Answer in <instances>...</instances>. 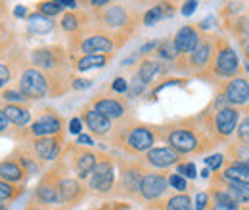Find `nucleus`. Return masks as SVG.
<instances>
[{"label": "nucleus", "mask_w": 249, "mask_h": 210, "mask_svg": "<svg viewBox=\"0 0 249 210\" xmlns=\"http://www.w3.org/2000/svg\"><path fill=\"white\" fill-rule=\"evenodd\" d=\"M211 71L217 75L218 79H236L240 77V61L236 52L228 46V42H224L222 38L218 40L217 48H215V56L211 61Z\"/></svg>", "instance_id": "obj_1"}, {"label": "nucleus", "mask_w": 249, "mask_h": 210, "mask_svg": "<svg viewBox=\"0 0 249 210\" xmlns=\"http://www.w3.org/2000/svg\"><path fill=\"white\" fill-rule=\"evenodd\" d=\"M169 147L177 151L178 155H190V153H199L201 147V138L192 130V128H171L167 134Z\"/></svg>", "instance_id": "obj_2"}, {"label": "nucleus", "mask_w": 249, "mask_h": 210, "mask_svg": "<svg viewBox=\"0 0 249 210\" xmlns=\"http://www.w3.org/2000/svg\"><path fill=\"white\" fill-rule=\"evenodd\" d=\"M18 86H19V92H21L27 99H40V97H44L46 92H48V81H46V77H44L38 69L29 67V69H25V71L21 73Z\"/></svg>", "instance_id": "obj_3"}, {"label": "nucleus", "mask_w": 249, "mask_h": 210, "mask_svg": "<svg viewBox=\"0 0 249 210\" xmlns=\"http://www.w3.org/2000/svg\"><path fill=\"white\" fill-rule=\"evenodd\" d=\"M115 183V168L113 162L104 159L98 161L96 168L92 170V174L89 176V187L96 191V193H107Z\"/></svg>", "instance_id": "obj_4"}, {"label": "nucleus", "mask_w": 249, "mask_h": 210, "mask_svg": "<svg viewBox=\"0 0 249 210\" xmlns=\"http://www.w3.org/2000/svg\"><path fill=\"white\" fill-rule=\"evenodd\" d=\"M240 124V111L238 107H224L215 113L213 117V128H215V134H217V140H226L230 138L236 128Z\"/></svg>", "instance_id": "obj_5"}, {"label": "nucleus", "mask_w": 249, "mask_h": 210, "mask_svg": "<svg viewBox=\"0 0 249 210\" xmlns=\"http://www.w3.org/2000/svg\"><path fill=\"white\" fill-rule=\"evenodd\" d=\"M124 144H126V149L132 153H148L150 149H154L156 134L148 126H134L128 130Z\"/></svg>", "instance_id": "obj_6"}, {"label": "nucleus", "mask_w": 249, "mask_h": 210, "mask_svg": "<svg viewBox=\"0 0 249 210\" xmlns=\"http://www.w3.org/2000/svg\"><path fill=\"white\" fill-rule=\"evenodd\" d=\"M169 189V181L163 174H156V172H148L142 178V185H140V195L146 201H157L161 199Z\"/></svg>", "instance_id": "obj_7"}, {"label": "nucleus", "mask_w": 249, "mask_h": 210, "mask_svg": "<svg viewBox=\"0 0 249 210\" xmlns=\"http://www.w3.org/2000/svg\"><path fill=\"white\" fill-rule=\"evenodd\" d=\"M79 50L85 52V56H107L115 50V42L107 34L98 32L83 38L79 44Z\"/></svg>", "instance_id": "obj_8"}, {"label": "nucleus", "mask_w": 249, "mask_h": 210, "mask_svg": "<svg viewBox=\"0 0 249 210\" xmlns=\"http://www.w3.org/2000/svg\"><path fill=\"white\" fill-rule=\"evenodd\" d=\"M222 94L226 96V101L230 107H240L249 103V81L246 77H236L228 81Z\"/></svg>", "instance_id": "obj_9"}, {"label": "nucleus", "mask_w": 249, "mask_h": 210, "mask_svg": "<svg viewBox=\"0 0 249 210\" xmlns=\"http://www.w3.org/2000/svg\"><path fill=\"white\" fill-rule=\"evenodd\" d=\"M201 36H199V31L196 29L194 25H184L177 31L173 42H175V48L178 52V56H192L194 50L197 48Z\"/></svg>", "instance_id": "obj_10"}, {"label": "nucleus", "mask_w": 249, "mask_h": 210, "mask_svg": "<svg viewBox=\"0 0 249 210\" xmlns=\"http://www.w3.org/2000/svg\"><path fill=\"white\" fill-rule=\"evenodd\" d=\"M62 132V119L56 113H46L33 122L31 134L35 138H50Z\"/></svg>", "instance_id": "obj_11"}, {"label": "nucleus", "mask_w": 249, "mask_h": 210, "mask_svg": "<svg viewBox=\"0 0 249 210\" xmlns=\"http://www.w3.org/2000/svg\"><path fill=\"white\" fill-rule=\"evenodd\" d=\"M146 162L150 164V166H154V168H171V166H175L177 162H178V159H180V155L177 153V151H173L171 147H154V149H150L146 153Z\"/></svg>", "instance_id": "obj_12"}, {"label": "nucleus", "mask_w": 249, "mask_h": 210, "mask_svg": "<svg viewBox=\"0 0 249 210\" xmlns=\"http://www.w3.org/2000/svg\"><path fill=\"white\" fill-rule=\"evenodd\" d=\"M92 109L109 120L123 119L124 113H126L123 101H119L115 97H96L92 101Z\"/></svg>", "instance_id": "obj_13"}, {"label": "nucleus", "mask_w": 249, "mask_h": 210, "mask_svg": "<svg viewBox=\"0 0 249 210\" xmlns=\"http://www.w3.org/2000/svg\"><path fill=\"white\" fill-rule=\"evenodd\" d=\"M62 149V140L60 136H50V138H36L33 142V151L40 161H54Z\"/></svg>", "instance_id": "obj_14"}, {"label": "nucleus", "mask_w": 249, "mask_h": 210, "mask_svg": "<svg viewBox=\"0 0 249 210\" xmlns=\"http://www.w3.org/2000/svg\"><path fill=\"white\" fill-rule=\"evenodd\" d=\"M215 56V44L211 42V38H205V40H199L197 48L194 50L192 56H188V61L194 69H207L211 67V61Z\"/></svg>", "instance_id": "obj_15"}, {"label": "nucleus", "mask_w": 249, "mask_h": 210, "mask_svg": "<svg viewBox=\"0 0 249 210\" xmlns=\"http://www.w3.org/2000/svg\"><path fill=\"white\" fill-rule=\"evenodd\" d=\"M220 183H244L249 185V162H238L230 161L222 174H220Z\"/></svg>", "instance_id": "obj_16"}, {"label": "nucleus", "mask_w": 249, "mask_h": 210, "mask_svg": "<svg viewBox=\"0 0 249 210\" xmlns=\"http://www.w3.org/2000/svg\"><path fill=\"white\" fill-rule=\"evenodd\" d=\"M83 120H85L87 128L92 132L94 136H100V138H102V136H107V134L111 132V128H113L111 120L106 119L104 115H100L98 111H94L92 107L83 113Z\"/></svg>", "instance_id": "obj_17"}, {"label": "nucleus", "mask_w": 249, "mask_h": 210, "mask_svg": "<svg viewBox=\"0 0 249 210\" xmlns=\"http://www.w3.org/2000/svg\"><path fill=\"white\" fill-rule=\"evenodd\" d=\"M144 170L136 164H130L128 168H124L121 174V185L128 195H136L140 193V185H142V178H144Z\"/></svg>", "instance_id": "obj_18"}, {"label": "nucleus", "mask_w": 249, "mask_h": 210, "mask_svg": "<svg viewBox=\"0 0 249 210\" xmlns=\"http://www.w3.org/2000/svg\"><path fill=\"white\" fill-rule=\"evenodd\" d=\"M56 187H58V193H60L62 203H73V201H77L83 195L81 183L77 180H73V178H62V180L56 183Z\"/></svg>", "instance_id": "obj_19"}, {"label": "nucleus", "mask_w": 249, "mask_h": 210, "mask_svg": "<svg viewBox=\"0 0 249 210\" xmlns=\"http://www.w3.org/2000/svg\"><path fill=\"white\" fill-rule=\"evenodd\" d=\"M128 21V14L123 6H109L104 16H102V23L109 29H117V27H123Z\"/></svg>", "instance_id": "obj_20"}, {"label": "nucleus", "mask_w": 249, "mask_h": 210, "mask_svg": "<svg viewBox=\"0 0 249 210\" xmlns=\"http://www.w3.org/2000/svg\"><path fill=\"white\" fill-rule=\"evenodd\" d=\"M33 63L42 71H54L58 67V54L50 48H40L31 54Z\"/></svg>", "instance_id": "obj_21"}, {"label": "nucleus", "mask_w": 249, "mask_h": 210, "mask_svg": "<svg viewBox=\"0 0 249 210\" xmlns=\"http://www.w3.org/2000/svg\"><path fill=\"white\" fill-rule=\"evenodd\" d=\"M98 164V157L94 155L92 151H81L79 157L75 159V168H77V174L81 180L89 178L92 174V170Z\"/></svg>", "instance_id": "obj_22"}, {"label": "nucleus", "mask_w": 249, "mask_h": 210, "mask_svg": "<svg viewBox=\"0 0 249 210\" xmlns=\"http://www.w3.org/2000/svg\"><path fill=\"white\" fill-rule=\"evenodd\" d=\"M27 27H29L33 34H48V32L54 31L56 23L52 21V17H46V16L35 12L27 17Z\"/></svg>", "instance_id": "obj_23"}, {"label": "nucleus", "mask_w": 249, "mask_h": 210, "mask_svg": "<svg viewBox=\"0 0 249 210\" xmlns=\"http://www.w3.org/2000/svg\"><path fill=\"white\" fill-rule=\"evenodd\" d=\"M23 178H25V170L21 164H18L14 161H2L0 162V180L8 181V183L10 181L16 183V181H21Z\"/></svg>", "instance_id": "obj_24"}, {"label": "nucleus", "mask_w": 249, "mask_h": 210, "mask_svg": "<svg viewBox=\"0 0 249 210\" xmlns=\"http://www.w3.org/2000/svg\"><path fill=\"white\" fill-rule=\"evenodd\" d=\"M2 113H4V117L8 120H12L14 124H18V126H25L29 120H31V113H29V109H25V107H21V105H12V103H6L4 107H2Z\"/></svg>", "instance_id": "obj_25"}, {"label": "nucleus", "mask_w": 249, "mask_h": 210, "mask_svg": "<svg viewBox=\"0 0 249 210\" xmlns=\"http://www.w3.org/2000/svg\"><path fill=\"white\" fill-rule=\"evenodd\" d=\"M36 199L40 203H44V205H60L62 203L56 183H48V181H42L36 187Z\"/></svg>", "instance_id": "obj_26"}, {"label": "nucleus", "mask_w": 249, "mask_h": 210, "mask_svg": "<svg viewBox=\"0 0 249 210\" xmlns=\"http://www.w3.org/2000/svg\"><path fill=\"white\" fill-rule=\"evenodd\" d=\"M238 205H249V185H244V183H222L220 185Z\"/></svg>", "instance_id": "obj_27"}, {"label": "nucleus", "mask_w": 249, "mask_h": 210, "mask_svg": "<svg viewBox=\"0 0 249 210\" xmlns=\"http://www.w3.org/2000/svg\"><path fill=\"white\" fill-rule=\"evenodd\" d=\"M161 71V65L154 60H144L140 63V67H138V73H136V79L142 82V84H148V82H152L154 81V77H156L157 73Z\"/></svg>", "instance_id": "obj_28"}, {"label": "nucleus", "mask_w": 249, "mask_h": 210, "mask_svg": "<svg viewBox=\"0 0 249 210\" xmlns=\"http://www.w3.org/2000/svg\"><path fill=\"white\" fill-rule=\"evenodd\" d=\"M107 56H83L79 58L75 63V69L77 71H90V69H102L106 63H107Z\"/></svg>", "instance_id": "obj_29"}, {"label": "nucleus", "mask_w": 249, "mask_h": 210, "mask_svg": "<svg viewBox=\"0 0 249 210\" xmlns=\"http://www.w3.org/2000/svg\"><path fill=\"white\" fill-rule=\"evenodd\" d=\"M165 210H194V201L186 193H177L167 199Z\"/></svg>", "instance_id": "obj_30"}, {"label": "nucleus", "mask_w": 249, "mask_h": 210, "mask_svg": "<svg viewBox=\"0 0 249 210\" xmlns=\"http://www.w3.org/2000/svg\"><path fill=\"white\" fill-rule=\"evenodd\" d=\"M156 54L161 58V60H165V61L177 60V56H178V52H177V48H175V42H173V40H163V42H159Z\"/></svg>", "instance_id": "obj_31"}, {"label": "nucleus", "mask_w": 249, "mask_h": 210, "mask_svg": "<svg viewBox=\"0 0 249 210\" xmlns=\"http://www.w3.org/2000/svg\"><path fill=\"white\" fill-rule=\"evenodd\" d=\"M234 32H236L238 40L244 42V46H246L249 40V17H244V19L240 17V19L236 21V25H234Z\"/></svg>", "instance_id": "obj_32"}, {"label": "nucleus", "mask_w": 249, "mask_h": 210, "mask_svg": "<svg viewBox=\"0 0 249 210\" xmlns=\"http://www.w3.org/2000/svg\"><path fill=\"white\" fill-rule=\"evenodd\" d=\"M230 155H232V161H238V162H249V144H236L232 149H230Z\"/></svg>", "instance_id": "obj_33"}, {"label": "nucleus", "mask_w": 249, "mask_h": 210, "mask_svg": "<svg viewBox=\"0 0 249 210\" xmlns=\"http://www.w3.org/2000/svg\"><path fill=\"white\" fill-rule=\"evenodd\" d=\"M81 27V21H79V16L77 14H73V12H69V14H65L62 17V29L67 31V32H75V31H79Z\"/></svg>", "instance_id": "obj_34"}, {"label": "nucleus", "mask_w": 249, "mask_h": 210, "mask_svg": "<svg viewBox=\"0 0 249 210\" xmlns=\"http://www.w3.org/2000/svg\"><path fill=\"white\" fill-rule=\"evenodd\" d=\"M63 8L60 6V2H40L38 4V14L46 16V17H54L62 12Z\"/></svg>", "instance_id": "obj_35"}, {"label": "nucleus", "mask_w": 249, "mask_h": 210, "mask_svg": "<svg viewBox=\"0 0 249 210\" xmlns=\"http://www.w3.org/2000/svg\"><path fill=\"white\" fill-rule=\"evenodd\" d=\"M236 136L240 144H249V113L244 115V119L240 120L238 128H236Z\"/></svg>", "instance_id": "obj_36"}, {"label": "nucleus", "mask_w": 249, "mask_h": 210, "mask_svg": "<svg viewBox=\"0 0 249 210\" xmlns=\"http://www.w3.org/2000/svg\"><path fill=\"white\" fill-rule=\"evenodd\" d=\"M161 17H163V6L157 4V6L150 8V10L144 14V23H146V25H154V23H157Z\"/></svg>", "instance_id": "obj_37"}, {"label": "nucleus", "mask_w": 249, "mask_h": 210, "mask_svg": "<svg viewBox=\"0 0 249 210\" xmlns=\"http://www.w3.org/2000/svg\"><path fill=\"white\" fill-rule=\"evenodd\" d=\"M177 174H180L182 178H190V180H194V178L197 176V168H196V164H194V162H180V164L177 166Z\"/></svg>", "instance_id": "obj_38"}, {"label": "nucleus", "mask_w": 249, "mask_h": 210, "mask_svg": "<svg viewBox=\"0 0 249 210\" xmlns=\"http://www.w3.org/2000/svg\"><path fill=\"white\" fill-rule=\"evenodd\" d=\"M167 181H169V185H171L173 189H177L178 193H184V191L188 189L186 178H182L180 174H171V176L167 178Z\"/></svg>", "instance_id": "obj_39"}, {"label": "nucleus", "mask_w": 249, "mask_h": 210, "mask_svg": "<svg viewBox=\"0 0 249 210\" xmlns=\"http://www.w3.org/2000/svg\"><path fill=\"white\" fill-rule=\"evenodd\" d=\"M205 164H207V168H209L211 172L220 170L222 164H224V155H222V153H215V155L207 157V159H205Z\"/></svg>", "instance_id": "obj_40"}, {"label": "nucleus", "mask_w": 249, "mask_h": 210, "mask_svg": "<svg viewBox=\"0 0 249 210\" xmlns=\"http://www.w3.org/2000/svg\"><path fill=\"white\" fill-rule=\"evenodd\" d=\"M2 99H4V101H12V105H18V103L25 101L27 97L19 90H4L2 92Z\"/></svg>", "instance_id": "obj_41"}, {"label": "nucleus", "mask_w": 249, "mask_h": 210, "mask_svg": "<svg viewBox=\"0 0 249 210\" xmlns=\"http://www.w3.org/2000/svg\"><path fill=\"white\" fill-rule=\"evenodd\" d=\"M14 195H16L14 187H12L8 181L0 180V203H2V201H10Z\"/></svg>", "instance_id": "obj_42"}, {"label": "nucleus", "mask_w": 249, "mask_h": 210, "mask_svg": "<svg viewBox=\"0 0 249 210\" xmlns=\"http://www.w3.org/2000/svg\"><path fill=\"white\" fill-rule=\"evenodd\" d=\"M207 205H209V193H197L196 195V207L194 210H207Z\"/></svg>", "instance_id": "obj_43"}, {"label": "nucleus", "mask_w": 249, "mask_h": 210, "mask_svg": "<svg viewBox=\"0 0 249 210\" xmlns=\"http://www.w3.org/2000/svg\"><path fill=\"white\" fill-rule=\"evenodd\" d=\"M111 90L117 92V94H124V92H128V82L124 81L123 77H117V79L111 82Z\"/></svg>", "instance_id": "obj_44"}, {"label": "nucleus", "mask_w": 249, "mask_h": 210, "mask_svg": "<svg viewBox=\"0 0 249 210\" xmlns=\"http://www.w3.org/2000/svg\"><path fill=\"white\" fill-rule=\"evenodd\" d=\"M81 130H83V119L75 117V119L69 120V132H71V134H77V136H79V134H83Z\"/></svg>", "instance_id": "obj_45"}, {"label": "nucleus", "mask_w": 249, "mask_h": 210, "mask_svg": "<svg viewBox=\"0 0 249 210\" xmlns=\"http://www.w3.org/2000/svg\"><path fill=\"white\" fill-rule=\"evenodd\" d=\"M71 86H73L75 90H87V88L92 86V81H89V79H75V81L71 82Z\"/></svg>", "instance_id": "obj_46"}, {"label": "nucleus", "mask_w": 249, "mask_h": 210, "mask_svg": "<svg viewBox=\"0 0 249 210\" xmlns=\"http://www.w3.org/2000/svg\"><path fill=\"white\" fill-rule=\"evenodd\" d=\"M144 86H146V84H142L138 79H136V81H132V84H128V88H130V97L140 96V94L144 92Z\"/></svg>", "instance_id": "obj_47"}, {"label": "nucleus", "mask_w": 249, "mask_h": 210, "mask_svg": "<svg viewBox=\"0 0 249 210\" xmlns=\"http://www.w3.org/2000/svg\"><path fill=\"white\" fill-rule=\"evenodd\" d=\"M10 77H12L10 67H8V65H4V63H0V88L10 81Z\"/></svg>", "instance_id": "obj_48"}, {"label": "nucleus", "mask_w": 249, "mask_h": 210, "mask_svg": "<svg viewBox=\"0 0 249 210\" xmlns=\"http://www.w3.org/2000/svg\"><path fill=\"white\" fill-rule=\"evenodd\" d=\"M209 210H249V209L242 207V205H215V203H211Z\"/></svg>", "instance_id": "obj_49"}, {"label": "nucleus", "mask_w": 249, "mask_h": 210, "mask_svg": "<svg viewBox=\"0 0 249 210\" xmlns=\"http://www.w3.org/2000/svg\"><path fill=\"white\" fill-rule=\"evenodd\" d=\"M157 46H159V42L157 40H152V42H146L138 52L142 54V56H146V54H150V52H154V50H157Z\"/></svg>", "instance_id": "obj_50"}, {"label": "nucleus", "mask_w": 249, "mask_h": 210, "mask_svg": "<svg viewBox=\"0 0 249 210\" xmlns=\"http://www.w3.org/2000/svg\"><path fill=\"white\" fill-rule=\"evenodd\" d=\"M77 144H79V145H85V147L94 145L92 138H90L89 134H79V136H77Z\"/></svg>", "instance_id": "obj_51"}, {"label": "nucleus", "mask_w": 249, "mask_h": 210, "mask_svg": "<svg viewBox=\"0 0 249 210\" xmlns=\"http://www.w3.org/2000/svg\"><path fill=\"white\" fill-rule=\"evenodd\" d=\"M196 8H197V2H186L184 6H182V16H190V14H194L196 12Z\"/></svg>", "instance_id": "obj_52"}, {"label": "nucleus", "mask_w": 249, "mask_h": 210, "mask_svg": "<svg viewBox=\"0 0 249 210\" xmlns=\"http://www.w3.org/2000/svg\"><path fill=\"white\" fill-rule=\"evenodd\" d=\"M14 16H16V17H25V16H27V8H25V6H16Z\"/></svg>", "instance_id": "obj_53"}, {"label": "nucleus", "mask_w": 249, "mask_h": 210, "mask_svg": "<svg viewBox=\"0 0 249 210\" xmlns=\"http://www.w3.org/2000/svg\"><path fill=\"white\" fill-rule=\"evenodd\" d=\"M58 2H60V6H62V8L77 10V2H73V0H58Z\"/></svg>", "instance_id": "obj_54"}, {"label": "nucleus", "mask_w": 249, "mask_h": 210, "mask_svg": "<svg viewBox=\"0 0 249 210\" xmlns=\"http://www.w3.org/2000/svg\"><path fill=\"white\" fill-rule=\"evenodd\" d=\"M6 128H8V119L4 117V113H2V109H0V134L6 132Z\"/></svg>", "instance_id": "obj_55"}, {"label": "nucleus", "mask_w": 249, "mask_h": 210, "mask_svg": "<svg viewBox=\"0 0 249 210\" xmlns=\"http://www.w3.org/2000/svg\"><path fill=\"white\" fill-rule=\"evenodd\" d=\"M109 2L107 0H92L90 2V6H94V8H104V6H107Z\"/></svg>", "instance_id": "obj_56"}, {"label": "nucleus", "mask_w": 249, "mask_h": 210, "mask_svg": "<svg viewBox=\"0 0 249 210\" xmlns=\"http://www.w3.org/2000/svg\"><path fill=\"white\" fill-rule=\"evenodd\" d=\"M244 58L249 61V42L246 44V46H244Z\"/></svg>", "instance_id": "obj_57"}, {"label": "nucleus", "mask_w": 249, "mask_h": 210, "mask_svg": "<svg viewBox=\"0 0 249 210\" xmlns=\"http://www.w3.org/2000/svg\"><path fill=\"white\" fill-rule=\"evenodd\" d=\"M201 176H203V178H209V168H203V170H201Z\"/></svg>", "instance_id": "obj_58"}, {"label": "nucleus", "mask_w": 249, "mask_h": 210, "mask_svg": "<svg viewBox=\"0 0 249 210\" xmlns=\"http://www.w3.org/2000/svg\"><path fill=\"white\" fill-rule=\"evenodd\" d=\"M0 210H8V209H6V207H4V205H0Z\"/></svg>", "instance_id": "obj_59"}, {"label": "nucleus", "mask_w": 249, "mask_h": 210, "mask_svg": "<svg viewBox=\"0 0 249 210\" xmlns=\"http://www.w3.org/2000/svg\"><path fill=\"white\" fill-rule=\"evenodd\" d=\"M31 210H40V209H31Z\"/></svg>", "instance_id": "obj_60"}, {"label": "nucleus", "mask_w": 249, "mask_h": 210, "mask_svg": "<svg viewBox=\"0 0 249 210\" xmlns=\"http://www.w3.org/2000/svg\"><path fill=\"white\" fill-rule=\"evenodd\" d=\"M0 27H2V23H0Z\"/></svg>", "instance_id": "obj_61"}]
</instances>
